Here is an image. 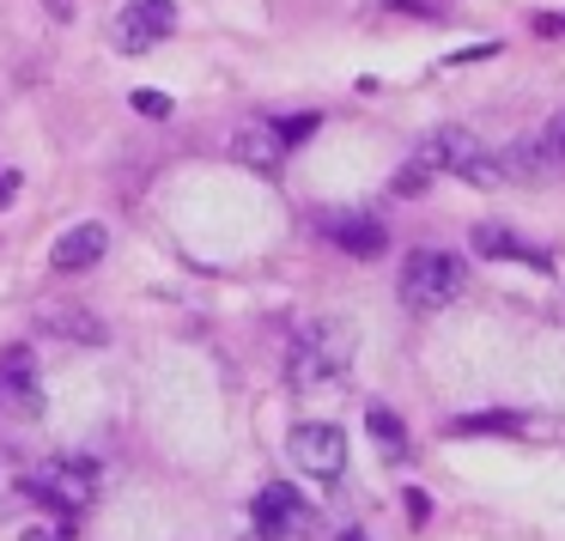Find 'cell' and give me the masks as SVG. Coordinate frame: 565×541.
Returning a JSON list of instances; mask_svg holds the SVG:
<instances>
[{"mask_svg": "<svg viewBox=\"0 0 565 541\" xmlns=\"http://www.w3.org/2000/svg\"><path fill=\"white\" fill-rule=\"evenodd\" d=\"M38 414H43L38 353L13 347V353H0V420H38Z\"/></svg>", "mask_w": 565, "mask_h": 541, "instance_id": "obj_8", "label": "cell"}, {"mask_svg": "<svg viewBox=\"0 0 565 541\" xmlns=\"http://www.w3.org/2000/svg\"><path fill=\"white\" fill-rule=\"evenodd\" d=\"M468 244H475L480 256H492V262H523V268H535V274H547V268H553L547 250L523 244V237L504 232V225H475V232H468Z\"/></svg>", "mask_w": 565, "mask_h": 541, "instance_id": "obj_12", "label": "cell"}, {"mask_svg": "<svg viewBox=\"0 0 565 541\" xmlns=\"http://www.w3.org/2000/svg\"><path fill=\"white\" fill-rule=\"evenodd\" d=\"M232 152L249 165V171L274 177V171H280V159H286L292 147L280 140V128H274V123H244V128H237V140H232Z\"/></svg>", "mask_w": 565, "mask_h": 541, "instance_id": "obj_13", "label": "cell"}, {"mask_svg": "<svg viewBox=\"0 0 565 541\" xmlns=\"http://www.w3.org/2000/svg\"><path fill=\"white\" fill-rule=\"evenodd\" d=\"M414 159L426 165L431 177H462V183H475V189L504 183V165L492 159V152L468 135V128H438V135H426Z\"/></svg>", "mask_w": 565, "mask_h": 541, "instance_id": "obj_3", "label": "cell"}, {"mask_svg": "<svg viewBox=\"0 0 565 541\" xmlns=\"http://www.w3.org/2000/svg\"><path fill=\"white\" fill-rule=\"evenodd\" d=\"M249 517H256V529L268 541H317L322 535V517L310 511L292 487H262L256 492V511H249Z\"/></svg>", "mask_w": 565, "mask_h": 541, "instance_id": "obj_6", "label": "cell"}, {"mask_svg": "<svg viewBox=\"0 0 565 541\" xmlns=\"http://www.w3.org/2000/svg\"><path fill=\"white\" fill-rule=\"evenodd\" d=\"M341 541H365V535H341Z\"/></svg>", "mask_w": 565, "mask_h": 541, "instance_id": "obj_22", "label": "cell"}, {"mask_svg": "<svg viewBox=\"0 0 565 541\" xmlns=\"http://www.w3.org/2000/svg\"><path fill=\"white\" fill-rule=\"evenodd\" d=\"M395 293L414 310H444L468 293V268L450 250H414V256L402 262V274H395Z\"/></svg>", "mask_w": 565, "mask_h": 541, "instance_id": "obj_2", "label": "cell"}, {"mask_svg": "<svg viewBox=\"0 0 565 541\" xmlns=\"http://www.w3.org/2000/svg\"><path fill=\"white\" fill-rule=\"evenodd\" d=\"M38 322L55 335V341H67V347H104V335H110V329H104V322L92 317L86 305H67V298L43 305V310H38Z\"/></svg>", "mask_w": 565, "mask_h": 541, "instance_id": "obj_11", "label": "cell"}, {"mask_svg": "<svg viewBox=\"0 0 565 541\" xmlns=\"http://www.w3.org/2000/svg\"><path fill=\"white\" fill-rule=\"evenodd\" d=\"M456 432H523V420L516 414H468V420H456Z\"/></svg>", "mask_w": 565, "mask_h": 541, "instance_id": "obj_16", "label": "cell"}, {"mask_svg": "<svg viewBox=\"0 0 565 541\" xmlns=\"http://www.w3.org/2000/svg\"><path fill=\"white\" fill-rule=\"evenodd\" d=\"M13 195H19V171H13V165H0V208H7Z\"/></svg>", "mask_w": 565, "mask_h": 541, "instance_id": "obj_19", "label": "cell"}, {"mask_svg": "<svg viewBox=\"0 0 565 541\" xmlns=\"http://www.w3.org/2000/svg\"><path fill=\"white\" fill-rule=\"evenodd\" d=\"M359 353V329L347 317H310L305 329L292 335V353H286V378H292L298 395H329L347 383Z\"/></svg>", "mask_w": 565, "mask_h": 541, "instance_id": "obj_1", "label": "cell"}, {"mask_svg": "<svg viewBox=\"0 0 565 541\" xmlns=\"http://www.w3.org/2000/svg\"><path fill=\"white\" fill-rule=\"evenodd\" d=\"M171 31H177V0H128L110 19V43L122 55H147L152 43H164Z\"/></svg>", "mask_w": 565, "mask_h": 541, "instance_id": "obj_5", "label": "cell"}, {"mask_svg": "<svg viewBox=\"0 0 565 541\" xmlns=\"http://www.w3.org/2000/svg\"><path fill=\"white\" fill-rule=\"evenodd\" d=\"M365 426H371V438H377V450L390 456V463H407V456H414V444H407L402 414H390V407H371V414H365Z\"/></svg>", "mask_w": 565, "mask_h": 541, "instance_id": "obj_15", "label": "cell"}, {"mask_svg": "<svg viewBox=\"0 0 565 541\" xmlns=\"http://www.w3.org/2000/svg\"><path fill=\"white\" fill-rule=\"evenodd\" d=\"M553 147H559V152H565V116H559V128H553Z\"/></svg>", "mask_w": 565, "mask_h": 541, "instance_id": "obj_21", "label": "cell"}, {"mask_svg": "<svg viewBox=\"0 0 565 541\" xmlns=\"http://www.w3.org/2000/svg\"><path fill=\"white\" fill-rule=\"evenodd\" d=\"M25 492L50 511H86L98 499V463L92 456H50L38 475L25 480Z\"/></svg>", "mask_w": 565, "mask_h": 541, "instance_id": "obj_4", "label": "cell"}, {"mask_svg": "<svg viewBox=\"0 0 565 541\" xmlns=\"http://www.w3.org/2000/svg\"><path fill=\"white\" fill-rule=\"evenodd\" d=\"M128 104H135L140 116H152V123H164V116H171V98H164V92H147V86H140Z\"/></svg>", "mask_w": 565, "mask_h": 541, "instance_id": "obj_17", "label": "cell"}, {"mask_svg": "<svg viewBox=\"0 0 565 541\" xmlns=\"http://www.w3.org/2000/svg\"><path fill=\"white\" fill-rule=\"evenodd\" d=\"M286 450H292V463L305 468V475L334 480L347 468V432L329 426V420H298V426L286 432Z\"/></svg>", "mask_w": 565, "mask_h": 541, "instance_id": "obj_7", "label": "cell"}, {"mask_svg": "<svg viewBox=\"0 0 565 541\" xmlns=\"http://www.w3.org/2000/svg\"><path fill=\"white\" fill-rule=\"evenodd\" d=\"M390 13H414V19H444V7L438 0H383Z\"/></svg>", "mask_w": 565, "mask_h": 541, "instance_id": "obj_18", "label": "cell"}, {"mask_svg": "<svg viewBox=\"0 0 565 541\" xmlns=\"http://www.w3.org/2000/svg\"><path fill=\"white\" fill-rule=\"evenodd\" d=\"M499 165H504V177H516V183H547V177H559L565 152L553 147V140H516Z\"/></svg>", "mask_w": 565, "mask_h": 541, "instance_id": "obj_14", "label": "cell"}, {"mask_svg": "<svg viewBox=\"0 0 565 541\" xmlns=\"http://www.w3.org/2000/svg\"><path fill=\"white\" fill-rule=\"evenodd\" d=\"M104 250H110V232H104L98 220H79V225H67V232L50 244V268L55 274H86V268L104 262Z\"/></svg>", "mask_w": 565, "mask_h": 541, "instance_id": "obj_9", "label": "cell"}, {"mask_svg": "<svg viewBox=\"0 0 565 541\" xmlns=\"http://www.w3.org/2000/svg\"><path fill=\"white\" fill-rule=\"evenodd\" d=\"M25 541H55V535H50V529H25Z\"/></svg>", "mask_w": 565, "mask_h": 541, "instance_id": "obj_20", "label": "cell"}, {"mask_svg": "<svg viewBox=\"0 0 565 541\" xmlns=\"http://www.w3.org/2000/svg\"><path fill=\"white\" fill-rule=\"evenodd\" d=\"M317 232L329 237L334 250L359 256V262H371V256H383V250H390V232H383L371 213H329V220H317Z\"/></svg>", "mask_w": 565, "mask_h": 541, "instance_id": "obj_10", "label": "cell"}]
</instances>
